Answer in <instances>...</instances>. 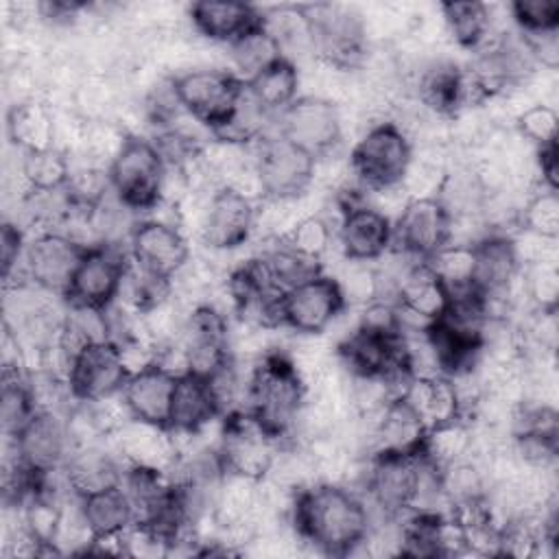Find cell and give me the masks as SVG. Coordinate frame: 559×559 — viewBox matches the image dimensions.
<instances>
[{
  "label": "cell",
  "mask_w": 559,
  "mask_h": 559,
  "mask_svg": "<svg viewBox=\"0 0 559 559\" xmlns=\"http://www.w3.org/2000/svg\"><path fill=\"white\" fill-rule=\"evenodd\" d=\"M20 173L28 190H59L68 186L72 168L68 155L61 148L46 146L24 151Z\"/></svg>",
  "instance_id": "cell-32"
},
{
  "label": "cell",
  "mask_w": 559,
  "mask_h": 559,
  "mask_svg": "<svg viewBox=\"0 0 559 559\" xmlns=\"http://www.w3.org/2000/svg\"><path fill=\"white\" fill-rule=\"evenodd\" d=\"M524 290L537 312H557L559 273H557L555 260L531 262L526 282H524Z\"/></svg>",
  "instance_id": "cell-39"
},
{
  "label": "cell",
  "mask_w": 559,
  "mask_h": 559,
  "mask_svg": "<svg viewBox=\"0 0 559 559\" xmlns=\"http://www.w3.org/2000/svg\"><path fill=\"white\" fill-rule=\"evenodd\" d=\"M39 411L28 376L22 365H4L2 369V397H0V419L4 439H13Z\"/></svg>",
  "instance_id": "cell-29"
},
{
  "label": "cell",
  "mask_w": 559,
  "mask_h": 559,
  "mask_svg": "<svg viewBox=\"0 0 559 559\" xmlns=\"http://www.w3.org/2000/svg\"><path fill=\"white\" fill-rule=\"evenodd\" d=\"M520 225L526 234L557 240V236H559V197H557V190L542 188L539 192H535L526 201V205L520 214Z\"/></svg>",
  "instance_id": "cell-36"
},
{
  "label": "cell",
  "mask_w": 559,
  "mask_h": 559,
  "mask_svg": "<svg viewBox=\"0 0 559 559\" xmlns=\"http://www.w3.org/2000/svg\"><path fill=\"white\" fill-rule=\"evenodd\" d=\"M129 260L144 273L175 282L190 264V245L181 229L162 218H140L127 240Z\"/></svg>",
  "instance_id": "cell-14"
},
{
  "label": "cell",
  "mask_w": 559,
  "mask_h": 559,
  "mask_svg": "<svg viewBox=\"0 0 559 559\" xmlns=\"http://www.w3.org/2000/svg\"><path fill=\"white\" fill-rule=\"evenodd\" d=\"M129 269V253L116 245L87 247L63 295L72 308L105 312L118 301Z\"/></svg>",
  "instance_id": "cell-10"
},
{
  "label": "cell",
  "mask_w": 559,
  "mask_h": 559,
  "mask_svg": "<svg viewBox=\"0 0 559 559\" xmlns=\"http://www.w3.org/2000/svg\"><path fill=\"white\" fill-rule=\"evenodd\" d=\"M245 85L266 114L280 116L299 98V70L290 57H282Z\"/></svg>",
  "instance_id": "cell-28"
},
{
  "label": "cell",
  "mask_w": 559,
  "mask_h": 559,
  "mask_svg": "<svg viewBox=\"0 0 559 559\" xmlns=\"http://www.w3.org/2000/svg\"><path fill=\"white\" fill-rule=\"evenodd\" d=\"M83 522L94 537L120 535L135 524V509L120 483L79 498Z\"/></svg>",
  "instance_id": "cell-26"
},
{
  "label": "cell",
  "mask_w": 559,
  "mask_h": 559,
  "mask_svg": "<svg viewBox=\"0 0 559 559\" xmlns=\"http://www.w3.org/2000/svg\"><path fill=\"white\" fill-rule=\"evenodd\" d=\"M170 83L183 114L210 133L231 118L245 92V83L231 70L221 68L188 70Z\"/></svg>",
  "instance_id": "cell-6"
},
{
  "label": "cell",
  "mask_w": 559,
  "mask_h": 559,
  "mask_svg": "<svg viewBox=\"0 0 559 559\" xmlns=\"http://www.w3.org/2000/svg\"><path fill=\"white\" fill-rule=\"evenodd\" d=\"M290 522L301 542L332 557L356 552L371 531L365 498L336 483H312L297 489Z\"/></svg>",
  "instance_id": "cell-1"
},
{
  "label": "cell",
  "mask_w": 559,
  "mask_h": 559,
  "mask_svg": "<svg viewBox=\"0 0 559 559\" xmlns=\"http://www.w3.org/2000/svg\"><path fill=\"white\" fill-rule=\"evenodd\" d=\"M251 170L264 199L293 201L314 181L317 159L275 131L253 142Z\"/></svg>",
  "instance_id": "cell-5"
},
{
  "label": "cell",
  "mask_w": 559,
  "mask_h": 559,
  "mask_svg": "<svg viewBox=\"0 0 559 559\" xmlns=\"http://www.w3.org/2000/svg\"><path fill=\"white\" fill-rule=\"evenodd\" d=\"M277 131L319 159L330 155L341 144V111L330 98L299 96L280 114Z\"/></svg>",
  "instance_id": "cell-16"
},
{
  "label": "cell",
  "mask_w": 559,
  "mask_h": 559,
  "mask_svg": "<svg viewBox=\"0 0 559 559\" xmlns=\"http://www.w3.org/2000/svg\"><path fill=\"white\" fill-rule=\"evenodd\" d=\"M131 367L122 347L111 341H92L79 347L66 362V384L79 404H94L120 395Z\"/></svg>",
  "instance_id": "cell-7"
},
{
  "label": "cell",
  "mask_w": 559,
  "mask_h": 559,
  "mask_svg": "<svg viewBox=\"0 0 559 559\" xmlns=\"http://www.w3.org/2000/svg\"><path fill=\"white\" fill-rule=\"evenodd\" d=\"M306 397L308 382L286 352H266L247 376L245 411L282 443L297 428Z\"/></svg>",
  "instance_id": "cell-2"
},
{
  "label": "cell",
  "mask_w": 559,
  "mask_h": 559,
  "mask_svg": "<svg viewBox=\"0 0 559 559\" xmlns=\"http://www.w3.org/2000/svg\"><path fill=\"white\" fill-rule=\"evenodd\" d=\"M428 269L441 280V284L452 290L467 284H474V249L472 242H454L450 240L428 260H424Z\"/></svg>",
  "instance_id": "cell-34"
},
{
  "label": "cell",
  "mask_w": 559,
  "mask_h": 559,
  "mask_svg": "<svg viewBox=\"0 0 559 559\" xmlns=\"http://www.w3.org/2000/svg\"><path fill=\"white\" fill-rule=\"evenodd\" d=\"M107 179L111 194L124 207L135 214L151 212L164 199L168 164L153 140L129 133L109 159Z\"/></svg>",
  "instance_id": "cell-3"
},
{
  "label": "cell",
  "mask_w": 559,
  "mask_h": 559,
  "mask_svg": "<svg viewBox=\"0 0 559 559\" xmlns=\"http://www.w3.org/2000/svg\"><path fill=\"white\" fill-rule=\"evenodd\" d=\"M336 240L345 260L376 262L393 247V221L376 205L341 201Z\"/></svg>",
  "instance_id": "cell-19"
},
{
  "label": "cell",
  "mask_w": 559,
  "mask_h": 559,
  "mask_svg": "<svg viewBox=\"0 0 559 559\" xmlns=\"http://www.w3.org/2000/svg\"><path fill=\"white\" fill-rule=\"evenodd\" d=\"M376 421L371 428L373 452H415L421 450L428 432L421 417L397 395L389 400L380 411L373 413Z\"/></svg>",
  "instance_id": "cell-25"
},
{
  "label": "cell",
  "mask_w": 559,
  "mask_h": 559,
  "mask_svg": "<svg viewBox=\"0 0 559 559\" xmlns=\"http://www.w3.org/2000/svg\"><path fill=\"white\" fill-rule=\"evenodd\" d=\"M24 249H26L24 231L13 223H4L2 234H0V262H2L4 282H9L13 277V273H17L22 269Z\"/></svg>",
  "instance_id": "cell-40"
},
{
  "label": "cell",
  "mask_w": 559,
  "mask_h": 559,
  "mask_svg": "<svg viewBox=\"0 0 559 559\" xmlns=\"http://www.w3.org/2000/svg\"><path fill=\"white\" fill-rule=\"evenodd\" d=\"M415 151L406 131L382 120L371 124L349 153V168L358 183L371 192H389L402 188L413 166Z\"/></svg>",
  "instance_id": "cell-4"
},
{
  "label": "cell",
  "mask_w": 559,
  "mask_h": 559,
  "mask_svg": "<svg viewBox=\"0 0 559 559\" xmlns=\"http://www.w3.org/2000/svg\"><path fill=\"white\" fill-rule=\"evenodd\" d=\"M229 57L234 66V74L242 81L249 83L253 76H258L262 70H266L271 63L284 57V50L280 41L273 37V33L266 26H260L238 41L229 44Z\"/></svg>",
  "instance_id": "cell-31"
},
{
  "label": "cell",
  "mask_w": 559,
  "mask_h": 559,
  "mask_svg": "<svg viewBox=\"0 0 559 559\" xmlns=\"http://www.w3.org/2000/svg\"><path fill=\"white\" fill-rule=\"evenodd\" d=\"M216 419H223V406L210 378L197 371H179L170 402L168 430L175 437H197Z\"/></svg>",
  "instance_id": "cell-21"
},
{
  "label": "cell",
  "mask_w": 559,
  "mask_h": 559,
  "mask_svg": "<svg viewBox=\"0 0 559 559\" xmlns=\"http://www.w3.org/2000/svg\"><path fill=\"white\" fill-rule=\"evenodd\" d=\"M535 162H537V173L542 179V188L557 190L559 183V164H557V144H548L542 148H535Z\"/></svg>",
  "instance_id": "cell-41"
},
{
  "label": "cell",
  "mask_w": 559,
  "mask_h": 559,
  "mask_svg": "<svg viewBox=\"0 0 559 559\" xmlns=\"http://www.w3.org/2000/svg\"><path fill=\"white\" fill-rule=\"evenodd\" d=\"M441 17L452 39L467 50H478L491 35V11L485 2H443Z\"/></svg>",
  "instance_id": "cell-30"
},
{
  "label": "cell",
  "mask_w": 559,
  "mask_h": 559,
  "mask_svg": "<svg viewBox=\"0 0 559 559\" xmlns=\"http://www.w3.org/2000/svg\"><path fill=\"white\" fill-rule=\"evenodd\" d=\"M334 231L330 227V223L321 216H306L301 221H297L284 236L282 240L297 251L299 255L319 262L323 260V255L330 251Z\"/></svg>",
  "instance_id": "cell-35"
},
{
  "label": "cell",
  "mask_w": 559,
  "mask_h": 559,
  "mask_svg": "<svg viewBox=\"0 0 559 559\" xmlns=\"http://www.w3.org/2000/svg\"><path fill=\"white\" fill-rule=\"evenodd\" d=\"M9 135L11 140L28 148H46L52 146V116L35 103H20L9 114Z\"/></svg>",
  "instance_id": "cell-33"
},
{
  "label": "cell",
  "mask_w": 559,
  "mask_h": 559,
  "mask_svg": "<svg viewBox=\"0 0 559 559\" xmlns=\"http://www.w3.org/2000/svg\"><path fill=\"white\" fill-rule=\"evenodd\" d=\"M255 203L238 186L223 183L212 190L201 212V240L214 251L242 247L255 227Z\"/></svg>",
  "instance_id": "cell-15"
},
{
  "label": "cell",
  "mask_w": 559,
  "mask_h": 559,
  "mask_svg": "<svg viewBox=\"0 0 559 559\" xmlns=\"http://www.w3.org/2000/svg\"><path fill=\"white\" fill-rule=\"evenodd\" d=\"M175 380L177 371L162 360L133 369L120 391V402L127 415L142 424L168 428Z\"/></svg>",
  "instance_id": "cell-20"
},
{
  "label": "cell",
  "mask_w": 559,
  "mask_h": 559,
  "mask_svg": "<svg viewBox=\"0 0 559 559\" xmlns=\"http://www.w3.org/2000/svg\"><path fill=\"white\" fill-rule=\"evenodd\" d=\"M515 129L528 144H533L535 148H542L548 144H557L559 118H557V111L552 105L533 103L531 107H526L518 114Z\"/></svg>",
  "instance_id": "cell-38"
},
{
  "label": "cell",
  "mask_w": 559,
  "mask_h": 559,
  "mask_svg": "<svg viewBox=\"0 0 559 559\" xmlns=\"http://www.w3.org/2000/svg\"><path fill=\"white\" fill-rule=\"evenodd\" d=\"M85 249L83 242L61 229H41L26 240L22 273L35 288L63 297Z\"/></svg>",
  "instance_id": "cell-13"
},
{
  "label": "cell",
  "mask_w": 559,
  "mask_h": 559,
  "mask_svg": "<svg viewBox=\"0 0 559 559\" xmlns=\"http://www.w3.org/2000/svg\"><path fill=\"white\" fill-rule=\"evenodd\" d=\"M20 461L35 474L61 472L74 450L70 419L59 411H37L17 437L7 439Z\"/></svg>",
  "instance_id": "cell-18"
},
{
  "label": "cell",
  "mask_w": 559,
  "mask_h": 559,
  "mask_svg": "<svg viewBox=\"0 0 559 559\" xmlns=\"http://www.w3.org/2000/svg\"><path fill=\"white\" fill-rule=\"evenodd\" d=\"M192 26L216 44H234L247 33L264 26V13L249 4L236 0H201L188 7Z\"/></svg>",
  "instance_id": "cell-23"
},
{
  "label": "cell",
  "mask_w": 559,
  "mask_h": 559,
  "mask_svg": "<svg viewBox=\"0 0 559 559\" xmlns=\"http://www.w3.org/2000/svg\"><path fill=\"white\" fill-rule=\"evenodd\" d=\"M122 467V459H116V454H109V450L98 448L96 443H79L72 450L63 474L70 489L81 498L120 483Z\"/></svg>",
  "instance_id": "cell-27"
},
{
  "label": "cell",
  "mask_w": 559,
  "mask_h": 559,
  "mask_svg": "<svg viewBox=\"0 0 559 559\" xmlns=\"http://www.w3.org/2000/svg\"><path fill=\"white\" fill-rule=\"evenodd\" d=\"M227 317L212 304H199L183 319L177 336V349L183 371L212 376L231 358Z\"/></svg>",
  "instance_id": "cell-17"
},
{
  "label": "cell",
  "mask_w": 559,
  "mask_h": 559,
  "mask_svg": "<svg viewBox=\"0 0 559 559\" xmlns=\"http://www.w3.org/2000/svg\"><path fill=\"white\" fill-rule=\"evenodd\" d=\"M474 249V284L493 301L502 297L522 271L515 238L491 231L472 240Z\"/></svg>",
  "instance_id": "cell-22"
},
{
  "label": "cell",
  "mask_w": 559,
  "mask_h": 559,
  "mask_svg": "<svg viewBox=\"0 0 559 559\" xmlns=\"http://www.w3.org/2000/svg\"><path fill=\"white\" fill-rule=\"evenodd\" d=\"M454 236V221L435 194L411 197L393 221V245L415 262L428 260Z\"/></svg>",
  "instance_id": "cell-12"
},
{
  "label": "cell",
  "mask_w": 559,
  "mask_h": 559,
  "mask_svg": "<svg viewBox=\"0 0 559 559\" xmlns=\"http://www.w3.org/2000/svg\"><path fill=\"white\" fill-rule=\"evenodd\" d=\"M415 92L419 103L439 116H454L469 98L467 74L454 61L437 59L421 68Z\"/></svg>",
  "instance_id": "cell-24"
},
{
  "label": "cell",
  "mask_w": 559,
  "mask_h": 559,
  "mask_svg": "<svg viewBox=\"0 0 559 559\" xmlns=\"http://www.w3.org/2000/svg\"><path fill=\"white\" fill-rule=\"evenodd\" d=\"M282 445L284 443L280 439H275L245 408H240L223 417L221 437L214 450L227 474L264 480Z\"/></svg>",
  "instance_id": "cell-8"
},
{
  "label": "cell",
  "mask_w": 559,
  "mask_h": 559,
  "mask_svg": "<svg viewBox=\"0 0 559 559\" xmlns=\"http://www.w3.org/2000/svg\"><path fill=\"white\" fill-rule=\"evenodd\" d=\"M347 308V299L334 275L317 273L280 297V328H288L304 336L323 334Z\"/></svg>",
  "instance_id": "cell-9"
},
{
  "label": "cell",
  "mask_w": 559,
  "mask_h": 559,
  "mask_svg": "<svg viewBox=\"0 0 559 559\" xmlns=\"http://www.w3.org/2000/svg\"><path fill=\"white\" fill-rule=\"evenodd\" d=\"M511 20L518 33L526 37L559 31V2L557 0H515L509 4Z\"/></svg>",
  "instance_id": "cell-37"
},
{
  "label": "cell",
  "mask_w": 559,
  "mask_h": 559,
  "mask_svg": "<svg viewBox=\"0 0 559 559\" xmlns=\"http://www.w3.org/2000/svg\"><path fill=\"white\" fill-rule=\"evenodd\" d=\"M312 52L334 68L347 70L362 61L367 52V31L362 17L347 7L319 4L306 9Z\"/></svg>",
  "instance_id": "cell-11"
}]
</instances>
